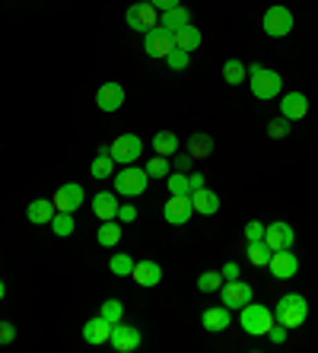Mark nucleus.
<instances>
[{
  "label": "nucleus",
  "instance_id": "f257e3e1",
  "mask_svg": "<svg viewBox=\"0 0 318 353\" xmlns=\"http://www.w3.org/2000/svg\"><path fill=\"white\" fill-rule=\"evenodd\" d=\"M274 319H277V325H284L286 331L306 325V319H309V303H306V296L284 293L277 299V305H274Z\"/></svg>",
  "mask_w": 318,
  "mask_h": 353
},
{
  "label": "nucleus",
  "instance_id": "f03ea898",
  "mask_svg": "<svg viewBox=\"0 0 318 353\" xmlns=\"http://www.w3.org/2000/svg\"><path fill=\"white\" fill-rule=\"evenodd\" d=\"M239 325H242L245 334L264 337L270 328H274V325H277V319H274V309H268V305L245 303L242 309H239Z\"/></svg>",
  "mask_w": 318,
  "mask_h": 353
},
{
  "label": "nucleus",
  "instance_id": "7ed1b4c3",
  "mask_svg": "<svg viewBox=\"0 0 318 353\" xmlns=\"http://www.w3.org/2000/svg\"><path fill=\"white\" fill-rule=\"evenodd\" d=\"M248 86H252V96L255 99H277L280 90H284V77L270 67L255 64L248 67Z\"/></svg>",
  "mask_w": 318,
  "mask_h": 353
},
{
  "label": "nucleus",
  "instance_id": "20e7f679",
  "mask_svg": "<svg viewBox=\"0 0 318 353\" xmlns=\"http://www.w3.org/2000/svg\"><path fill=\"white\" fill-rule=\"evenodd\" d=\"M112 181H115V194L118 197H140L150 185V175H147V169L128 165V169H121L118 175H112Z\"/></svg>",
  "mask_w": 318,
  "mask_h": 353
},
{
  "label": "nucleus",
  "instance_id": "39448f33",
  "mask_svg": "<svg viewBox=\"0 0 318 353\" xmlns=\"http://www.w3.org/2000/svg\"><path fill=\"white\" fill-rule=\"evenodd\" d=\"M261 26H264V32L270 35V39H286V35L293 32V13L286 7H268L264 10V19H261Z\"/></svg>",
  "mask_w": 318,
  "mask_h": 353
},
{
  "label": "nucleus",
  "instance_id": "423d86ee",
  "mask_svg": "<svg viewBox=\"0 0 318 353\" xmlns=\"http://www.w3.org/2000/svg\"><path fill=\"white\" fill-rule=\"evenodd\" d=\"M124 19H128V26H131L134 32H150L153 26H159V10H156L150 0H140V3L128 7Z\"/></svg>",
  "mask_w": 318,
  "mask_h": 353
},
{
  "label": "nucleus",
  "instance_id": "0eeeda50",
  "mask_svg": "<svg viewBox=\"0 0 318 353\" xmlns=\"http://www.w3.org/2000/svg\"><path fill=\"white\" fill-rule=\"evenodd\" d=\"M108 153H112L115 163L134 165L140 159V153H143V140H140L137 134H121V137H118L112 147H108Z\"/></svg>",
  "mask_w": 318,
  "mask_h": 353
},
{
  "label": "nucleus",
  "instance_id": "6e6552de",
  "mask_svg": "<svg viewBox=\"0 0 318 353\" xmlns=\"http://www.w3.org/2000/svg\"><path fill=\"white\" fill-rule=\"evenodd\" d=\"M143 51L150 58H169V51H175V35L163 26H153L150 32H143Z\"/></svg>",
  "mask_w": 318,
  "mask_h": 353
},
{
  "label": "nucleus",
  "instance_id": "1a4fd4ad",
  "mask_svg": "<svg viewBox=\"0 0 318 353\" xmlns=\"http://www.w3.org/2000/svg\"><path fill=\"white\" fill-rule=\"evenodd\" d=\"M83 201H86V194H83V185H77V181H64V185L54 191V197H51L54 210H64V214L80 210Z\"/></svg>",
  "mask_w": 318,
  "mask_h": 353
},
{
  "label": "nucleus",
  "instance_id": "9d476101",
  "mask_svg": "<svg viewBox=\"0 0 318 353\" xmlns=\"http://www.w3.org/2000/svg\"><path fill=\"white\" fill-rule=\"evenodd\" d=\"M191 216H195L191 197H185V194H169V201L163 204V220L172 223V226H185Z\"/></svg>",
  "mask_w": 318,
  "mask_h": 353
},
{
  "label": "nucleus",
  "instance_id": "9b49d317",
  "mask_svg": "<svg viewBox=\"0 0 318 353\" xmlns=\"http://www.w3.org/2000/svg\"><path fill=\"white\" fill-rule=\"evenodd\" d=\"M220 296H223V305L226 309H242L245 303H252V296H255V290H252V283H245V280H226L220 287Z\"/></svg>",
  "mask_w": 318,
  "mask_h": 353
},
{
  "label": "nucleus",
  "instance_id": "f8f14e48",
  "mask_svg": "<svg viewBox=\"0 0 318 353\" xmlns=\"http://www.w3.org/2000/svg\"><path fill=\"white\" fill-rule=\"evenodd\" d=\"M293 239H296L293 226H290V223H284V220H277V223H270V226H264V242H268L270 252H284V248H293Z\"/></svg>",
  "mask_w": 318,
  "mask_h": 353
},
{
  "label": "nucleus",
  "instance_id": "ddd939ff",
  "mask_svg": "<svg viewBox=\"0 0 318 353\" xmlns=\"http://www.w3.org/2000/svg\"><path fill=\"white\" fill-rule=\"evenodd\" d=\"M108 344H112L118 353H131V350H137L140 347V331L134 328V325L118 321V325H112V337H108Z\"/></svg>",
  "mask_w": 318,
  "mask_h": 353
},
{
  "label": "nucleus",
  "instance_id": "4468645a",
  "mask_svg": "<svg viewBox=\"0 0 318 353\" xmlns=\"http://www.w3.org/2000/svg\"><path fill=\"white\" fill-rule=\"evenodd\" d=\"M268 268H270V274H274V280H290L299 271V258H296L290 248H284V252H274V255H270Z\"/></svg>",
  "mask_w": 318,
  "mask_h": 353
},
{
  "label": "nucleus",
  "instance_id": "2eb2a0df",
  "mask_svg": "<svg viewBox=\"0 0 318 353\" xmlns=\"http://www.w3.org/2000/svg\"><path fill=\"white\" fill-rule=\"evenodd\" d=\"M99 112H118L124 105V86L121 83H102L96 92Z\"/></svg>",
  "mask_w": 318,
  "mask_h": 353
},
{
  "label": "nucleus",
  "instance_id": "dca6fc26",
  "mask_svg": "<svg viewBox=\"0 0 318 353\" xmlns=\"http://www.w3.org/2000/svg\"><path fill=\"white\" fill-rule=\"evenodd\" d=\"M280 115H284L286 121H302V118L309 115V99H306V92H286V96L280 99Z\"/></svg>",
  "mask_w": 318,
  "mask_h": 353
},
{
  "label": "nucleus",
  "instance_id": "f3484780",
  "mask_svg": "<svg viewBox=\"0 0 318 353\" xmlns=\"http://www.w3.org/2000/svg\"><path fill=\"white\" fill-rule=\"evenodd\" d=\"M108 337H112V321H106L102 315H96V319H90L86 325H83V341H86L90 347L108 344Z\"/></svg>",
  "mask_w": 318,
  "mask_h": 353
},
{
  "label": "nucleus",
  "instance_id": "a211bd4d",
  "mask_svg": "<svg viewBox=\"0 0 318 353\" xmlns=\"http://www.w3.org/2000/svg\"><path fill=\"white\" fill-rule=\"evenodd\" d=\"M131 277H134L137 287H159V280H163V268H159L156 261H134Z\"/></svg>",
  "mask_w": 318,
  "mask_h": 353
},
{
  "label": "nucleus",
  "instance_id": "6ab92c4d",
  "mask_svg": "<svg viewBox=\"0 0 318 353\" xmlns=\"http://www.w3.org/2000/svg\"><path fill=\"white\" fill-rule=\"evenodd\" d=\"M201 325H204L207 331H213V334H220V331H226L229 325H232V309L213 305V309H207V312L201 315Z\"/></svg>",
  "mask_w": 318,
  "mask_h": 353
},
{
  "label": "nucleus",
  "instance_id": "aec40b11",
  "mask_svg": "<svg viewBox=\"0 0 318 353\" xmlns=\"http://www.w3.org/2000/svg\"><path fill=\"white\" fill-rule=\"evenodd\" d=\"M191 207H195V214L213 216L217 210H220V194H217V191H210L204 185V188H197L195 194H191Z\"/></svg>",
  "mask_w": 318,
  "mask_h": 353
},
{
  "label": "nucleus",
  "instance_id": "412c9836",
  "mask_svg": "<svg viewBox=\"0 0 318 353\" xmlns=\"http://www.w3.org/2000/svg\"><path fill=\"white\" fill-rule=\"evenodd\" d=\"M92 214H96L99 220H115V216H118V194H115V191H99V194L92 197Z\"/></svg>",
  "mask_w": 318,
  "mask_h": 353
},
{
  "label": "nucleus",
  "instance_id": "4be33fe9",
  "mask_svg": "<svg viewBox=\"0 0 318 353\" xmlns=\"http://www.w3.org/2000/svg\"><path fill=\"white\" fill-rule=\"evenodd\" d=\"M51 216H54V204H51V201H45V197H35L32 204L26 207V220L35 223V226L51 223Z\"/></svg>",
  "mask_w": 318,
  "mask_h": 353
},
{
  "label": "nucleus",
  "instance_id": "5701e85b",
  "mask_svg": "<svg viewBox=\"0 0 318 353\" xmlns=\"http://www.w3.org/2000/svg\"><path fill=\"white\" fill-rule=\"evenodd\" d=\"M191 23V13H188V7H172V10H166V13H159V26L163 29H169V32H179L181 26H188Z\"/></svg>",
  "mask_w": 318,
  "mask_h": 353
},
{
  "label": "nucleus",
  "instance_id": "b1692460",
  "mask_svg": "<svg viewBox=\"0 0 318 353\" xmlns=\"http://www.w3.org/2000/svg\"><path fill=\"white\" fill-rule=\"evenodd\" d=\"M188 153H191V159H207L213 153V137L204 131H195L188 137Z\"/></svg>",
  "mask_w": 318,
  "mask_h": 353
},
{
  "label": "nucleus",
  "instance_id": "393cba45",
  "mask_svg": "<svg viewBox=\"0 0 318 353\" xmlns=\"http://www.w3.org/2000/svg\"><path fill=\"white\" fill-rule=\"evenodd\" d=\"M90 175L92 179H112L115 175V159L108 153V147H99V157L90 163Z\"/></svg>",
  "mask_w": 318,
  "mask_h": 353
},
{
  "label": "nucleus",
  "instance_id": "a878e982",
  "mask_svg": "<svg viewBox=\"0 0 318 353\" xmlns=\"http://www.w3.org/2000/svg\"><path fill=\"white\" fill-rule=\"evenodd\" d=\"M96 242L102 248L118 245V242H121V223L118 220H102V226H99V232H96Z\"/></svg>",
  "mask_w": 318,
  "mask_h": 353
},
{
  "label": "nucleus",
  "instance_id": "bb28decb",
  "mask_svg": "<svg viewBox=\"0 0 318 353\" xmlns=\"http://www.w3.org/2000/svg\"><path fill=\"white\" fill-rule=\"evenodd\" d=\"M175 35V48H181V51H195L201 41H204V35H201V29H195V26L188 23V26H181L179 32H172Z\"/></svg>",
  "mask_w": 318,
  "mask_h": 353
},
{
  "label": "nucleus",
  "instance_id": "cd10ccee",
  "mask_svg": "<svg viewBox=\"0 0 318 353\" xmlns=\"http://www.w3.org/2000/svg\"><path fill=\"white\" fill-rule=\"evenodd\" d=\"M245 255H248V264H252V268H268L274 252L268 248L264 239H258V242H248V245H245Z\"/></svg>",
  "mask_w": 318,
  "mask_h": 353
},
{
  "label": "nucleus",
  "instance_id": "c85d7f7f",
  "mask_svg": "<svg viewBox=\"0 0 318 353\" xmlns=\"http://www.w3.org/2000/svg\"><path fill=\"white\" fill-rule=\"evenodd\" d=\"M153 150L159 153V157H175V153H179V134L159 131L153 137Z\"/></svg>",
  "mask_w": 318,
  "mask_h": 353
},
{
  "label": "nucleus",
  "instance_id": "c756f323",
  "mask_svg": "<svg viewBox=\"0 0 318 353\" xmlns=\"http://www.w3.org/2000/svg\"><path fill=\"white\" fill-rule=\"evenodd\" d=\"M223 80H226L229 86H239L242 80H248V67L239 58H229L226 64H223Z\"/></svg>",
  "mask_w": 318,
  "mask_h": 353
},
{
  "label": "nucleus",
  "instance_id": "7c9ffc66",
  "mask_svg": "<svg viewBox=\"0 0 318 353\" xmlns=\"http://www.w3.org/2000/svg\"><path fill=\"white\" fill-rule=\"evenodd\" d=\"M51 232L54 236H61V239H67L70 232L77 230V223H74V214H64V210H54V216H51Z\"/></svg>",
  "mask_w": 318,
  "mask_h": 353
},
{
  "label": "nucleus",
  "instance_id": "2f4dec72",
  "mask_svg": "<svg viewBox=\"0 0 318 353\" xmlns=\"http://www.w3.org/2000/svg\"><path fill=\"white\" fill-rule=\"evenodd\" d=\"M223 283H226V280H223L220 271H204L197 277V290H201V293H217Z\"/></svg>",
  "mask_w": 318,
  "mask_h": 353
},
{
  "label": "nucleus",
  "instance_id": "473e14b6",
  "mask_svg": "<svg viewBox=\"0 0 318 353\" xmlns=\"http://www.w3.org/2000/svg\"><path fill=\"white\" fill-rule=\"evenodd\" d=\"M166 185H169V194H185V197H191V181H188V172H169Z\"/></svg>",
  "mask_w": 318,
  "mask_h": 353
},
{
  "label": "nucleus",
  "instance_id": "72a5a7b5",
  "mask_svg": "<svg viewBox=\"0 0 318 353\" xmlns=\"http://www.w3.org/2000/svg\"><path fill=\"white\" fill-rule=\"evenodd\" d=\"M108 271H112L115 277H131L134 255H112V261H108Z\"/></svg>",
  "mask_w": 318,
  "mask_h": 353
},
{
  "label": "nucleus",
  "instance_id": "f704fd0d",
  "mask_svg": "<svg viewBox=\"0 0 318 353\" xmlns=\"http://www.w3.org/2000/svg\"><path fill=\"white\" fill-rule=\"evenodd\" d=\"M99 315L106 321H112V325H118V321H124V305L118 303V299H106L102 309H99Z\"/></svg>",
  "mask_w": 318,
  "mask_h": 353
},
{
  "label": "nucleus",
  "instance_id": "c9c22d12",
  "mask_svg": "<svg viewBox=\"0 0 318 353\" xmlns=\"http://www.w3.org/2000/svg\"><path fill=\"white\" fill-rule=\"evenodd\" d=\"M143 169H147L150 179H169V157H159V153H156Z\"/></svg>",
  "mask_w": 318,
  "mask_h": 353
},
{
  "label": "nucleus",
  "instance_id": "e433bc0d",
  "mask_svg": "<svg viewBox=\"0 0 318 353\" xmlns=\"http://www.w3.org/2000/svg\"><path fill=\"white\" fill-rule=\"evenodd\" d=\"M166 64H169V70H185V67L191 64V51H181V48L169 51V58H166Z\"/></svg>",
  "mask_w": 318,
  "mask_h": 353
},
{
  "label": "nucleus",
  "instance_id": "4c0bfd02",
  "mask_svg": "<svg viewBox=\"0 0 318 353\" xmlns=\"http://www.w3.org/2000/svg\"><path fill=\"white\" fill-rule=\"evenodd\" d=\"M268 134H270V137H274V140H284L286 134H290V121H286L284 115H280V118H274V121L268 124Z\"/></svg>",
  "mask_w": 318,
  "mask_h": 353
},
{
  "label": "nucleus",
  "instance_id": "58836bf2",
  "mask_svg": "<svg viewBox=\"0 0 318 353\" xmlns=\"http://www.w3.org/2000/svg\"><path fill=\"white\" fill-rule=\"evenodd\" d=\"M245 239H248V242H258V239H264V223H258V220L245 223Z\"/></svg>",
  "mask_w": 318,
  "mask_h": 353
},
{
  "label": "nucleus",
  "instance_id": "ea45409f",
  "mask_svg": "<svg viewBox=\"0 0 318 353\" xmlns=\"http://www.w3.org/2000/svg\"><path fill=\"white\" fill-rule=\"evenodd\" d=\"M118 223H134L137 220V207L134 204H118V216H115Z\"/></svg>",
  "mask_w": 318,
  "mask_h": 353
},
{
  "label": "nucleus",
  "instance_id": "a19ab883",
  "mask_svg": "<svg viewBox=\"0 0 318 353\" xmlns=\"http://www.w3.org/2000/svg\"><path fill=\"white\" fill-rule=\"evenodd\" d=\"M17 341V328L10 325V321H0V347H7Z\"/></svg>",
  "mask_w": 318,
  "mask_h": 353
},
{
  "label": "nucleus",
  "instance_id": "79ce46f5",
  "mask_svg": "<svg viewBox=\"0 0 318 353\" xmlns=\"http://www.w3.org/2000/svg\"><path fill=\"white\" fill-rule=\"evenodd\" d=\"M191 153H175V172H191Z\"/></svg>",
  "mask_w": 318,
  "mask_h": 353
},
{
  "label": "nucleus",
  "instance_id": "37998d69",
  "mask_svg": "<svg viewBox=\"0 0 318 353\" xmlns=\"http://www.w3.org/2000/svg\"><path fill=\"white\" fill-rule=\"evenodd\" d=\"M268 337H270V344H284V341H286V328H284V325H274V328L268 331Z\"/></svg>",
  "mask_w": 318,
  "mask_h": 353
},
{
  "label": "nucleus",
  "instance_id": "c03bdc74",
  "mask_svg": "<svg viewBox=\"0 0 318 353\" xmlns=\"http://www.w3.org/2000/svg\"><path fill=\"white\" fill-rule=\"evenodd\" d=\"M223 280H236L239 277V264L236 261H229V264H223Z\"/></svg>",
  "mask_w": 318,
  "mask_h": 353
},
{
  "label": "nucleus",
  "instance_id": "a18cd8bd",
  "mask_svg": "<svg viewBox=\"0 0 318 353\" xmlns=\"http://www.w3.org/2000/svg\"><path fill=\"white\" fill-rule=\"evenodd\" d=\"M150 3H153L156 10H159V13H166V10H172V7H179L181 0H150Z\"/></svg>",
  "mask_w": 318,
  "mask_h": 353
},
{
  "label": "nucleus",
  "instance_id": "49530a36",
  "mask_svg": "<svg viewBox=\"0 0 318 353\" xmlns=\"http://www.w3.org/2000/svg\"><path fill=\"white\" fill-rule=\"evenodd\" d=\"M188 181H191V194H195L197 188H204V175L201 172H188Z\"/></svg>",
  "mask_w": 318,
  "mask_h": 353
},
{
  "label": "nucleus",
  "instance_id": "de8ad7c7",
  "mask_svg": "<svg viewBox=\"0 0 318 353\" xmlns=\"http://www.w3.org/2000/svg\"><path fill=\"white\" fill-rule=\"evenodd\" d=\"M3 296H7V287H3V280H0V299H3Z\"/></svg>",
  "mask_w": 318,
  "mask_h": 353
}]
</instances>
